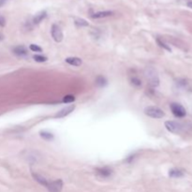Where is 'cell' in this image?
<instances>
[{"label":"cell","instance_id":"1","mask_svg":"<svg viewBox=\"0 0 192 192\" xmlns=\"http://www.w3.org/2000/svg\"><path fill=\"white\" fill-rule=\"evenodd\" d=\"M144 76L147 80V83L151 87H158L159 84V78L158 73L153 67H146L144 69Z\"/></svg>","mask_w":192,"mask_h":192},{"label":"cell","instance_id":"2","mask_svg":"<svg viewBox=\"0 0 192 192\" xmlns=\"http://www.w3.org/2000/svg\"><path fill=\"white\" fill-rule=\"evenodd\" d=\"M144 114L152 118H162L165 114L160 108L156 106H148L144 109Z\"/></svg>","mask_w":192,"mask_h":192},{"label":"cell","instance_id":"3","mask_svg":"<svg viewBox=\"0 0 192 192\" xmlns=\"http://www.w3.org/2000/svg\"><path fill=\"white\" fill-rule=\"evenodd\" d=\"M165 127L170 132H172V133H181L183 131L182 124L176 121H166Z\"/></svg>","mask_w":192,"mask_h":192},{"label":"cell","instance_id":"4","mask_svg":"<svg viewBox=\"0 0 192 192\" xmlns=\"http://www.w3.org/2000/svg\"><path fill=\"white\" fill-rule=\"evenodd\" d=\"M170 107H171V110H172L173 114H174V116L178 117V118H183L186 116L187 111L181 104H179V103H175V102L172 103Z\"/></svg>","mask_w":192,"mask_h":192},{"label":"cell","instance_id":"5","mask_svg":"<svg viewBox=\"0 0 192 192\" xmlns=\"http://www.w3.org/2000/svg\"><path fill=\"white\" fill-rule=\"evenodd\" d=\"M46 188H48L49 192H61L63 188V181L61 179H58L49 182Z\"/></svg>","mask_w":192,"mask_h":192},{"label":"cell","instance_id":"6","mask_svg":"<svg viewBox=\"0 0 192 192\" xmlns=\"http://www.w3.org/2000/svg\"><path fill=\"white\" fill-rule=\"evenodd\" d=\"M52 37L55 40V42H61L63 40V32L61 30V28L57 25H53L51 29Z\"/></svg>","mask_w":192,"mask_h":192},{"label":"cell","instance_id":"7","mask_svg":"<svg viewBox=\"0 0 192 192\" xmlns=\"http://www.w3.org/2000/svg\"><path fill=\"white\" fill-rule=\"evenodd\" d=\"M75 109V105H70V106H68L66 107L62 110H60L59 112H57L55 114V118H62V117H65L69 115V114H71L73 111Z\"/></svg>","mask_w":192,"mask_h":192},{"label":"cell","instance_id":"8","mask_svg":"<svg viewBox=\"0 0 192 192\" xmlns=\"http://www.w3.org/2000/svg\"><path fill=\"white\" fill-rule=\"evenodd\" d=\"M98 175H99L100 177H103V178H108L113 173L112 169H110L109 167H102V168H98L96 170Z\"/></svg>","mask_w":192,"mask_h":192},{"label":"cell","instance_id":"9","mask_svg":"<svg viewBox=\"0 0 192 192\" xmlns=\"http://www.w3.org/2000/svg\"><path fill=\"white\" fill-rule=\"evenodd\" d=\"M114 15V11L112 10H102V11H98L93 13L91 17L93 19H101V18H106Z\"/></svg>","mask_w":192,"mask_h":192},{"label":"cell","instance_id":"10","mask_svg":"<svg viewBox=\"0 0 192 192\" xmlns=\"http://www.w3.org/2000/svg\"><path fill=\"white\" fill-rule=\"evenodd\" d=\"M46 16H47V12L45 10L39 12L38 14H36V15L33 17V20H32L33 24L34 25H39L40 22H42L44 19L46 18Z\"/></svg>","mask_w":192,"mask_h":192},{"label":"cell","instance_id":"11","mask_svg":"<svg viewBox=\"0 0 192 192\" xmlns=\"http://www.w3.org/2000/svg\"><path fill=\"white\" fill-rule=\"evenodd\" d=\"M169 176L172 177V178H180V177L184 176V171L178 168H173L172 170H170Z\"/></svg>","mask_w":192,"mask_h":192},{"label":"cell","instance_id":"12","mask_svg":"<svg viewBox=\"0 0 192 192\" xmlns=\"http://www.w3.org/2000/svg\"><path fill=\"white\" fill-rule=\"evenodd\" d=\"M32 176H33V178L38 182L39 184H40L41 186H44V187H47L48 186V181L47 179L45 178V177H43L42 175L39 174V173H36L34 172H32Z\"/></svg>","mask_w":192,"mask_h":192},{"label":"cell","instance_id":"13","mask_svg":"<svg viewBox=\"0 0 192 192\" xmlns=\"http://www.w3.org/2000/svg\"><path fill=\"white\" fill-rule=\"evenodd\" d=\"M12 52H13V54L16 55L17 56H25V55H27V50L23 45L16 46L15 48H13Z\"/></svg>","mask_w":192,"mask_h":192},{"label":"cell","instance_id":"14","mask_svg":"<svg viewBox=\"0 0 192 192\" xmlns=\"http://www.w3.org/2000/svg\"><path fill=\"white\" fill-rule=\"evenodd\" d=\"M66 62L69 64L70 66H74V67H79V66L82 65V59L79 57H68L66 58Z\"/></svg>","mask_w":192,"mask_h":192},{"label":"cell","instance_id":"15","mask_svg":"<svg viewBox=\"0 0 192 192\" xmlns=\"http://www.w3.org/2000/svg\"><path fill=\"white\" fill-rule=\"evenodd\" d=\"M96 84L99 87H104L107 84V80L103 76H98L96 79Z\"/></svg>","mask_w":192,"mask_h":192},{"label":"cell","instance_id":"16","mask_svg":"<svg viewBox=\"0 0 192 192\" xmlns=\"http://www.w3.org/2000/svg\"><path fill=\"white\" fill-rule=\"evenodd\" d=\"M40 135L41 138H43L46 141H51V140L54 139V135L51 133V132H47V131H40Z\"/></svg>","mask_w":192,"mask_h":192},{"label":"cell","instance_id":"17","mask_svg":"<svg viewBox=\"0 0 192 192\" xmlns=\"http://www.w3.org/2000/svg\"><path fill=\"white\" fill-rule=\"evenodd\" d=\"M74 23H75V25H76L78 27L88 26V22H86L84 19H82V18H76Z\"/></svg>","mask_w":192,"mask_h":192},{"label":"cell","instance_id":"18","mask_svg":"<svg viewBox=\"0 0 192 192\" xmlns=\"http://www.w3.org/2000/svg\"><path fill=\"white\" fill-rule=\"evenodd\" d=\"M130 83L133 86H136V87H139L142 85V82L141 80H140L138 77H132L130 78Z\"/></svg>","mask_w":192,"mask_h":192},{"label":"cell","instance_id":"19","mask_svg":"<svg viewBox=\"0 0 192 192\" xmlns=\"http://www.w3.org/2000/svg\"><path fill=\"white\" fill-rule=\"evenodd\" d=\"M157 41H158V45H159L160 47H162L163 49H165V50H167V51H169V52H171V51H172V49L170 48V47L167 45V44H166L164 41H162L159 38H158V39H157Z\"/></svg>","mask_w":192,"mask_h":192},{"label":"cell","instance_id":"20","mask_svg":"<svg viewBox=\"0 0 192 192\" xmlns=\"http://www.w3.org/2000/svg\"><path fill=\"white\" fill-rule=\"evenodd\" d=\"M74 100H75V97L72 95H67V96H65L64 99H63V102H65V103H70V102H73Z\"/></svg>","mask_w":192,"mask_h":192},{"label":"cell","instance_id":"21","mask_svg":"<svg viewBox=\"0 0 192 192\" xmlns=\"http://www.w3.org/2000/svg\"><path fill=\"white\" fill-rule=\"evenodd\" d=\"M33 58H34V60H35V61L40 62V63H42V62L47 61V57L42 56V55H34V56H33Z\"/></svg>","mask_w":192,"mask_h":192},{"label":"cell","instance_id":"22","mask_svg":"<svg viewBox=\"0 0 192 192\" xmlns=\"http://www.w3.org/2000/svg\"><path fill=\"white\" fill-rule=\"evenodd\" d=\"M29 49H30L32 52H37V53H40V52L42 51L41 48L38 45H36V44H31V45L29 46Z\"/></svg>","mask_w":192,"mask_h":192},{"label":"cell","instance_id":"23","mask_svg":"<svg viewBox=\"0 0 192 192\" xmlns=\"http://www.w3.org/2000/svg\"><path fill=\"white\" fill-rule=\"evenodd\" d=\"M135 158V155H131V156H129L127 159H126V161L128 162V163H130V162H132V160H133Z\"/></svg>","mask_w":192,"mask_h":192},{"label":"cell","instance_id":"24","mask_svg":"<svg viewBox=\"0 0 192 192\" xmlns=\"http://www.w3.org/2000/svg\"><path fill=\"white\" fill-rule=\"evenodd\" d=\"M6 24V21H5V18L0 16V26H4Z\"/></svg>","mask_w":192,"mask_h":192},{"label":"cell","instance_id":"25","mask_svg":"<svg viewBox=\"0 0 192 192\" xmlns=\"http://www.w3.org/2000/svg\"><path fill=\"white\" fill-rule=\"evenodd\" d=\"M7 2V0H0V8H1L2 6H4Z\"/></svg>","mask_w":192,"mask_h":192},{"label":"cell","instance_id":"26","mask_svg":"<svg viewBox=\"0 0 192 192\" xmlns=\"http://www.w3.org/2000/svg\"><path fill=\"white\" fill-rule=\"evenodd\" d=\"M188 6L189 7V8H191V9H192V1H189V2L188 3Z\"/></svg>","mask_w":192,"mask_h":192},{"label":"cell","instance_id":"27","mask_svg":"<svg viewBox=\"0 0 192 192\" xmlns=\"http://www.w3.org/2000/svg\"><path fill=\"white\" fill-rule=\"evenodd\" d=\"M3 40V36L0 34V40Z\"/></svg>","mask_w":192,"mask_h":192}]
</instances>
